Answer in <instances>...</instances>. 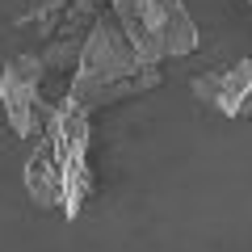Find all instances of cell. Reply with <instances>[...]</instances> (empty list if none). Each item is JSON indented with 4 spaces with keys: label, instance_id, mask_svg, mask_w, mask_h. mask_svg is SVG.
I'll use <instances>...</instances> for the list:
<instances>
[{
    "label": "cell",
    "instance_id": "6da1fadb",
    "mask_svg": "<svg viewBox=\"0 0 252 252\" xmlns=\"http://www.w3.org/2000/svg\"><path fill=\"white\" fill-rule=\"evenodd\" d=\"M26 193L34 206L55 210L67 223L80 219L84 202L93 198V164H89V114L63 97L51 114L46 130L34 139L26 160Z\"/></svg>",
    "mask_w": 252,
    "mask_h": 252
},
{
    "label": "cell",
    "instance_id": "7a4b0ae2",
    "mask_svg": "<svg viewBox=\"0 0 252 252\" xmlns=\"http://www.w3.org/2000/svg\"><path fill=\"white\" fill-rule=\"evenodd\" d=\"M156 84H160V67L139 59V51L122 34L114 13H101L80 42V63H76L63 97L72 101L76 109L93 114L101 105L139 97V93L156 89Z\"/></svg>",
    "mask_w": 252,
    "mask_h": 252
},
{
    "label": "cell",
    "instance_id": "3957f363",
    "mask_svg": "<svg viewBox=\"0 0 252 252\" xmlns=\"http://www.w3.org/2000/svg\"><path fill=\"white\" fill-rule=\"evenodd\" d=\"M109 13L118 17V26L139 51V59L156 63V67L164 59L193 55L202 42V30L189 17L185 0H114Z\"/></svg>",
    "mask_w": 252,
    "mask_h": 252
},
{
    "label": "cell",
    "instance_id": "277c9868",
    "mask_svg": "<svg viewBox=\"0 0 252 252\" xmlns=\"http://www.w3.org/2000/svg\"><path fill=\"white\" fill-rule=\"evenodd\" d=\"M46 80H51V72L42 63V51L13 55L0 67V114L17 139H38L51 114L59 109L63 97H46Z\"/></svg>",
    "mask_w": 252,
    "mask_h": 252
},
{
    "label": "cell",
    "instance_id": "5b68a950",
    "mask_svg": "<svg viewBox=\"0 0 252 252\" xmlns=\"http://www.w3.org/2000/svg\"><path fill=\"white\" fill-rule=\"evenodd\" d=\"M193 97L202 105L219 109L223 118H244L252 114V59H235L227 67L193 76Z\"/></svg>",
    "mask_w": 252,
    "mask_h": 252
},
{
    "label": "cell",
    "instance_id": "8992f818",
    "mask_svg": "<svg viewBox=\"0 0 252 252\" xmlns=\"http://www.w3.org/2000/svg\"><path fill=\"white\" fill-rule=\"evenodd\" d=\"M101 4H114V0H101Z\"/></svg>",
    "mask_w": 252,
    "mask_h": 252
},
{
    "label": "cell",
    "instance_id": "52a82bcc",
    "mask_svg": "<svg viewBox=\"0 0 252 252\" xmlns=\"http://www.w3.org/2000/svg\"><path fill=\"white\" fill-rule=\"evenodd\" d=\"M248 4H252V0H248Z\"/></svg>",
    "mask_w": 252,
    "mask_h": 252
}]
</instances>
